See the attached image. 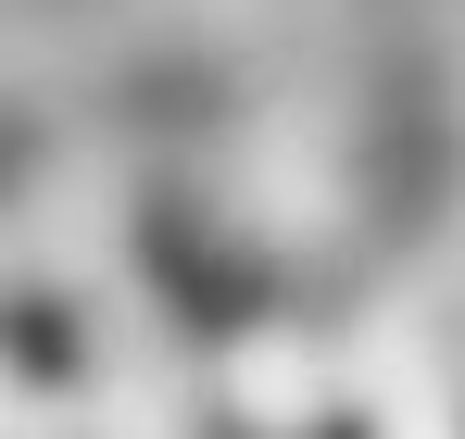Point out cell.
<instances>
[{
  "label": "cell",
  "instance_id": "cell-1",
  "mask_svg": "<svg viewBox=\"0 0 465 439\" xmlns=\"http://www.w3.org/2000/svg\"><path fill=\"white\" fill-rule=\"evenodd\" d=\"M227 402H239L264 439H302L314 415H327V365H314L290 327H264V339H239V352H227Z\"/></svg>",
  "mask_w": 465,
  "mask_h": 439
},
{
  "label": "cell",
  "instance_id": "cell-2",
  "mask_svg": "<svg viewBox=\"0 0 465 439\" xmlns=\"http://www.w3.org/2000/svg\"><path fill=\"white\" fill-rule=\"evenodd\" d=\"M378 439H453V402L415 352V327H378Z\"/></svg>",
  "mask_w": 465,
  "mask_h": 439
},
{
  "label": "cell",
  "instance_id": "cell-3",
  "mask_svg": "<svg viewBox=\"0 0 465 439\" xmlns=\"http://www.w3.org/2000/svg\"><path fill=\"white\" fill-rule=\"evenodd\" d=\"M0 439H38V427H25V415H13V427H0Z\"/></svg>",
  "mask_w": 465,
  "mask_h": 439
}]
</instances>
